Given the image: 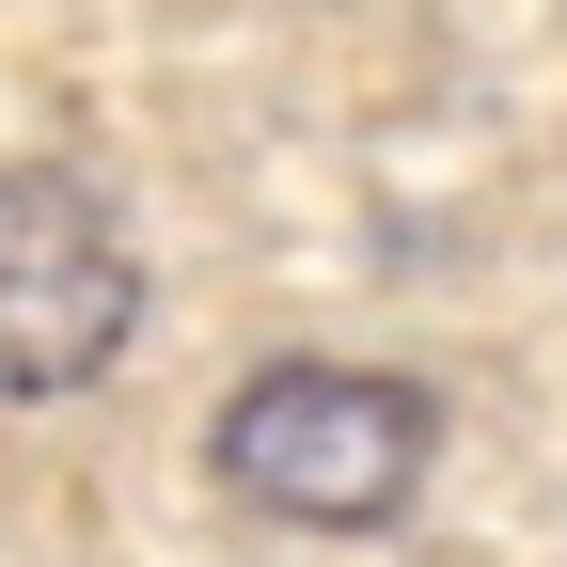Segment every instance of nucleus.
Wrapping results in <instances>:
<instances>
[{
	"mask_svg": "<svg viewBox=\"0 0 567 567\" xmlns=\"http://www.w3.org/2000/svg\"><path fill=\"white\" fill-rule=\"evenodd\" d=\"M142 316V268L80 174H0V394H80Z\"/></svg>",
	"mask_w": 567,
	"mask_h": 567,
	"instance_id": "obj_2",
	"label": "nucleus"
},
{
	"mask_svg": "<svg viewBox=\"0 0 567 567\" xmlns=\"http://www.w3.org/2000/svg\"><path fill=\"white\" fill-rule=\"evenodd\" d=\"M425 394L379 379V363H268L237 410H221V488L252 520H300V536H379L410 488H425Z\"/></svg>",
	"mask_w": 567,
	"mask_h": 567,
	"instance_id": "obj_1",
	"label": "nucleus"
}]
</instances>
